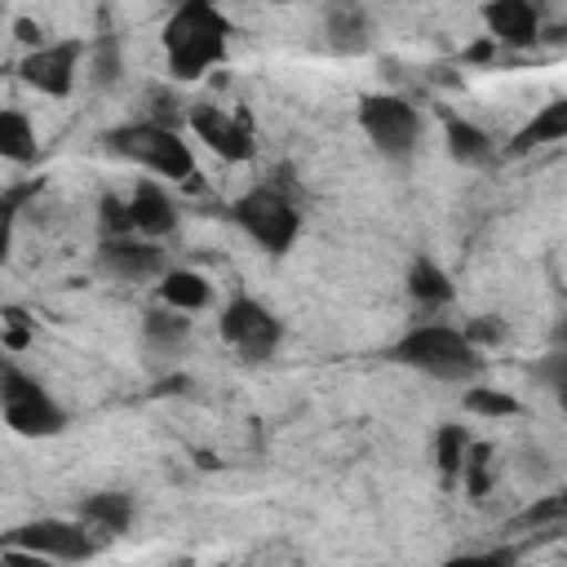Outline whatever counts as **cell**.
<instances>
[{"mask_svg":"<svg viewBox=\"0 0 567 567\" xmlns=\"http://www.w3.org/2000/svg\"><path fill=\"white\" fill-rule=\"evenodd\" d=\"M164 62L173 80H199L204 71L221 66L230 53V18L213 0H177L159 31Z\"/></svg>","mask_w":567,"mask_h":567,"instance_id":"cell-1","label":"cell"},{"mask_svg":"<svg viewBox=\"0 0 567 567\" xmlns=\"http://www.w3.org/2000/svg\"><path fill=\"white\" fill-rule=\"evenodd\" d=\"M385 359L430 381H447V385H474L483 377V350L465 337V328H452V323L408 328L399 341H390Z\"/></svg>","mask_w":567,"mask_h":567,"instance_id":"cell-2","label":"cell"},{"mask_svg":"<svg viewBox=\"0 0 567 567\" xmlns=\"http://www.w3.org/2000/svg\"><path fill=\"white\" fill-rule=\"evenodd\" d=\"M102 151H111L115 159H128L155 177H168L177 186H195L199 168H195V151L182 137V128L159 124V120H133V124H115L102 133Z\"/></svg>","mask_w":567,"mask_h":567,"instance_id":"cell-3","label":"cell"},{"mask_svg":"<svg viewBox=\"0 0 567 567\" xmlns=\"http://www.w3.org/2000/svg\"><path fill=\"white\" fill-rule=\"evenodd\" d=\"M230 221H235L266 257H284V252H292V244H297V235H301V204H297L284 186L266 182V186L244 190V195L230 204Z\"/></svg>","mask_w":567,"mask_h":567,"instance_id":"cell-4","label":"cell"},{"mask_svg":"<svg viewBox=\"0 0 567 567\" xmlns=\"http://www.w3.org/2000/svg\"><path fill=\"white\" fill-rule=\"evenodd\" d=\"M354 115H359V128H363V137L372 142V151L381 159L408 164L416 155V146H421V111L408 97H399V93H363Z\"/></svg>","mask_w":567,"mask_h":567,"instance_id":"cell-5","label":"cell"},{"mask_svg":"<svg viewBox=\"0 0 567 567\" xmlns=\"http://www.w3.org/2000/svg\"><path fill=\"white\" fill-rule=\"evenodd\" d=\"M0 408H4V425L22 439H53L71 425L66 408L35 377H27L13 359L0 368Z\"/></svg>","mask_w":567,"mask_h":567,"instance_id":"cell-6","label":"cell"},{"mask_svg":"<svg viewBox=\"0 0 567 567\" xmlns=\"http://www.w3.org/2000/svg\"><path fill=\"white\" fill-rule=\"evenodd\" d=\"M217 332H221V341H226L244 363H266V359L279 350V341H284V323L275 319V310H270L266 301L248 297V292H235V297L221 306Z\"/></svg>","mask_w":567,"mask_h":567,"instance_id":"cell-7","label":"cell"},{"mask_svg":"<svg viewBox=\"0 0 567 567\" xmlns=\"http://www.w3.org/2000/svg\"><path fill=\"white\" fill-rule=\"evenodd\" d=\"M4 549H27L31 558H53V563H84L97 554L93 527L84 518H35L22 523L4 536Z\"/></svg>","mask_w":567,"mask_h":567,"instance_id":"cell-8","label":"cell"},{"mask_svg":"<svg viewBox=\"0 0 567 567\" xmlns=\"http://www.w3.org/2000/svg\"><path fill=\"white\" fill-rule=\"evenodd\" d=\"M93 270L115 284H146V279H164L168 257L146 235H102L93 252Z\"/></svg>","mask_w":567,"mask_h":567,"instance_id":"cell-9","label":"cell"},{"mask_svg":"<svg viewBox=\"0 0 567 567\" xmlns=\"http://www.w3.org/2000/svg\"><path fill=\"white\" fill-rule=\"evenodd\" d=\"M80 58H84V44L75 35L71 40H44V44L27 49V58L18 62V75H22V84H31L44 97H66L75 84Z\"/></svg>","mask_w":567,"mask_h":567,"instance_id":"cell-10","label":"cell"},{"mask_svg":"<svg viewBox=\"0 0 567 567\" xmlns=\"http://www.w3.org/2000/svg\"><path fill=\"white\" fill-rule=\"evenodd\" d=\"M186 124H190V133H195L213 155H221L226 164H244V159H252V151H257L252 128H248L239 115H230L226 106H217V102H190V106H186Z\"/></svg>","mask_w":567,"mask_h":567,"instance_id":"cell-11","label":"cell"},{"mask_svg":"<svg viewBox=\"0 0 567 567\" xmlns=\"http://www.w3.org/2000/svg\"><path fill=\"white\" fill-rule=\"evenodd\" d=\"M483 22L496 44L505 49H532L540 40V4L536 0H487Z\"/></svg>","mask_w":567,"mask_h":567,"instance_id":"cell-12","label":"cell"},{"mask_svg":"<svg viewBox=\"0 0 567 567\" xmlns=\"http://www.w3.org/2000/svg\"><path fill=\"white\" fill-rule=\"evenodd\" d=\"M128 213H133V230L146 235V239H164V235L177 230V204H173V195L155 177H142L133 186Z\"/></svg>","mask_w":567,"mask_h":567,"instance_id":"cell-13","label":"cell"},{"mask_svg":"<svg viewBox=\"0 0 567 567\" xmlns=\"http://www.w3.org/2000/svg\"><path fill=\"white\" fill-rule=\"evenodd\" d=\"M323 40L332 53H363L372 44V22L359 0H328L323 9Z\"/></svg>","mask_w":567,"mask_h":567,"instance_id":"cell-14","label":"cell"},{"mask_svg":"<svg viewBox=\"0 0 567 567\" xmlns=\"http://www.w3.org/2000/svg\"><path fill=\"white\" fill-rule=\"evenodd\" d=\"M443 142H447V155H452L461 168H483V164H492V155H496L487 128H478L474 120H465V115H456V111H443Z\"/></svg>","mask_w":567,"mask_h":567,"instance_id":"cell-15","label":"cell"},{"mask_svg":"<svg viewBox=\"0 0 567 567\" xmlns=\"http://www.w3.org/2000/svg\"><path fill=\"white\" fill-rule=\"evenodd\" d=\"M186 341H190V319H186V310L159 301V306H151V310L142 315V346H146L151 354H177V350H186Z\"/></svg>","mask_w":567,"mask_h":567,"instance_id":"cell-16","label":"cell"},{"mask_svg":"<svg viewBox=\"0 0 567 567\" xmlns=\"http://www.w3.org/2000/svg\"><path fill=\"white\" fill-rule=\"evenodd\" d=\"M549 142H567V93L554 97V102H545V106L509 137L505 155H527V151H540V146H549Z\"/></svg>","mask_w":567,"mask_h":567,"instance_id":"cell-17","label":"cell"},{"mask_svg":"<svg viewBox=\"0 0 567 567\" xmlns=\"http://www.w3.org/2000/svg\"><path fill=\"white\" fill-rule=\"evenodd\" d=\"M80 518L93 536H124L133 527V496L128 492H93L80 501Z\"/></svg>","mask_w":567,"mask_h":567,"instance_id":"cell-18","label":"cell"},{"mask_svg":"<svg viewBox=\"0 0 567 567\" xmlns=\"http://www.w3.org/2000/svg\"><path fill=\"white\" fill-rule=\"evenodd\" d=\"M120 75H124L120 35H115V27H111V13L102 9V13H97V35H93V44H89V80H93L97 89H115Z\"/></svg>","mask_w":567,"mask_h":567,"instance_id":"cell-19","label":"cell"},{"mask_svg":"<svg viewBox=\"0 0 567 567\" xmlns=\"http://www.w3.org/2000/svg\"><path fill=\"white\" fill-rule=\"evenodd\" d=\"M408 297H412L416 306H425V310H439V306H447V301L456 297V288H452V279H447V270H443L439 261L416 257V261L408 266Z\"/></svg>","mask_w":567,"mask_h":567,"instance_id":"cell-20","label":"cell"},{"mask_svg":"<svg viewBox=\"0 0 567 567\" xmlns=\"http://www.w3.org/2000/svg\"><path fill=\"white\" fill-rule=\"evenodd\" d=\"M208 297H213V284H208L199 270H173V266H168L164 279H159V301H168V306H177V310H186V315L204 310Z\"/></svg>","mask_w":567,"mask_h":567,"instance_id":"cell-21","label":"cell"},{"mask_svg":"<svg viewBox=\"0 0 567 567\" xmlns=\"http://www.w3.org/2000/svg\"><path fill=\"white\" fill-rule=\"evenodd\" d=\"M35 124L18 111V106H4L0 111V155L9 164H35Z\"/></svg>","mask_w":567,"mask_h":567,"instance_id":"cell-22","label":"cell"},{"mask_svg":"<svg viewBox=\"0 0 567 567\" xmlns=\"http://www.w3.org/2000/svg\"><path fill=\"white\" fill-rule=\"evenodd\" d=\"M540 527H567V487L563 492H549V496H536L527 509H518L514 518H505V532L509 536L540 532Z\"/></svg>","mask_w":567,"mask_h":567,"instance_id":"cell-23","label":"cell"},{"mask_svg":"<svg viewBox=\"0 0 567 567\" xmlns=\"http://www.w3.org/2000/svg\"><path fill=\"white\" fill-rule=\"evenodd\" d=\"M470 430L465 425H439L434 434V461H439V474L443 483H461V470H465V452H470Z\"/></svg>","mask_w":567,"mask_h":567,"instance_id":"cell-24","label":"cell"},{"mask_svg":"<svg viewBox=\"0 0 567 567\" xmlns=\"http://www.w3.org/2000/svg\"><path fill=\"white\" fill-rule=\"evenodd\" d=\"M527 377H532L540 390H549V399L558 403V412H567V346L554 341V350H545V354L527 368Z\"/></svg>","mask_w":567,"mask_h":567,"instance_id":"cell-25","label":"cell"},{"mask_svg":"<svg viewBox=\"0 0 567 567\" xmlns=\"http://www.w3.org/2000/svg\"><path fill=\"white\" fill-rule=\"evenodd\" d=\"M465 412H474V416H518L523 408H518V399L514 394H505V390H487V385H474V390H465Z\"/></svg>","mask_w":567,"mask_h":567,"instance_id":"cell-26","label":"cell"},{"mask_svg":"<svg viewBox=\"0 0 567 567\" xmlns=\"http://www.w3.org/2000/svg\"><path fill=\"white\" fill-rule=\"evenodd\" d=\"M461 483H465V492H470L474 501H483V496H487V487H492V447H487V443H470V452H465V470H461Z\"/></svg>","mask_w":567,"mask_h":567,"instance_id":"cell-27","label":"cell"},{"mask_svg":"<svg viewBox=\"0 0 567 567\" xmlns=\"http://www.w3.org/2000/svg\"><path fill=\"white\" fill-rule=\"evenodd\" d=\"M97 226H102V235H137L133 230L128 199H115V195H102L97 199Z\"/></svg>","mask_w":567,"mask_h":567,"instance_id":"cell-28","label":"cell"},{"mask_svg":"<svg viewBox=\"0 0 567 567\" xmlns=\"http://www.w3.org/2000/svg\"><path fill=\"white\" fill-rule=\"evenodd\" d=\"M465 337L478 350H492V346H505L509 341V328H505L501 315H474V319H465Z\"/></svg>","mask_w":567,"mask_h":567,"instance_id":"cell-29","label":"cell"},{"mask_svg":"<svg viewBox=\"0 0 567 567\" xmlns=\"http://www.w3.org/2000/svg\"><path fill=\"white\" fill-rule=\"evenodd\" d=\"M27 341H31V328H27V315H22L18 306H9V310H4V346H9V350H22Z\"/></svg>","mask_w":567,"mask_h":567,"instance_id":"cell-30","label":"cell"},{"mask_svg":"<svg viewBox=\"0 0 567 567\" xmlns=\"http://www.w3.org/2000/svg\"><path fill=\"white\" fill-rule=\"evenodd\" d=\"M40 190V182H22V186H9L4 190V221L13 226V217H18V208H22V199H31Z\"/></svg>","mask_w":567,"mask_h":567,"instance_id":"cell-31","label":"cell"},{"mask_svg":"<svg viewBox=\"0 0 567 567\" xmlns=\"http://www.w3.org/2000/svg\"><path fill=\"white\" fill-rule=\"evenodd\" d=\"M523 474H536V478H549V465H545V452L540 447H523Z\"/></svg>","mask_w":567,"mask_h":567,"instance_id":"cell-32","label":"cell"},{"mask_svg":"<svg viewBox=\"0 0 567 567\" xmlns=\"http://www.w3.org/2000/svg\"><path fill=\"white\" fill-rule=\"evenodd\" d=\"M13 31H18V40H22L27 49L44 44V31H40V22H31V18H18V22H13Z\"/></svg>","mask_w":567,"mask_h":567,"instance_id":"cell-33","label":"cell"},{"mask_svg":"<svg viewBox=\"0 0 567 567\" xmlns=\"http://www.w3.org/2000/svg\"><path fill=\"white\" fill-rule=\"evenodd\" d=\"M186 385H190L186 377H168V381H159V385H155V394H173V390H186Z\"/></svg>","mask_w":567,"mask_h":567,"instance_id":"cell-34","label":"cell"},{"mask_svg":"<svg viewBox=\"0 0 567 567\" xmlns=\"http://www.w3.org/2000/svg\"><path fill=\"white\" fill-rule=\"evenodd\" d=\"M554 341L567 346V310H563V319H558V328H554Z\"/></svg>","mask_w":567,"mask_h":567,"instance_id":"cell-35","label":"cell"},{"mask_svg":"<svg viewBox=\"0 0 567 567\" xmlns=\"http://www.w3.org/2000/svg\"><path fill=\"white\" fill-rule=\"evenodd\" d=\"M270 4H292V0H270Z\"/></svg>","mask_w":567,"mask_h":567,"instance_id":"cell-36","label":"cell"}]
</instances>
